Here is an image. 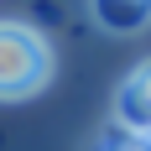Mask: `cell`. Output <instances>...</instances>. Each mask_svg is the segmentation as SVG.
I'll return each instance as SVG.
<instances>
[{
    "label": "cell",
    "mask_w": 151,
    "mask_h": 151,
    "mask_svg": "<svg viewBox=\"0 0 151 151\" xmlns=\"http://www.w3.org/2000/svg\"><path fill=\"white\" fill-rule=\"evenodd\" d=\"M141 146H146V151H151V130H146V136H141Z\"/></svg>",
    "instance_id": "obj_4"
},
{
    "label": "cell",
    "mask_w": 151,
    "mask_h": 151,
    "mask_svg": "<svg viewBox=\"0 0 151 151\" xmlns=\"http://www.w3.org/2000/svg\"><path fill=\"white\" fill-rule=\"evenodd\" d=\"M52 78V42L26 21H0V99H31Z\"/></svg>",
    "instance_id": "obj_1"
},
{
    "label": "cell",
    "mask_w": 151,
    "mask_h": 151,
    "mask_svg": "<svg viewBox=\"0 0 151 151\" xmlns=\"http://www.w3.org/2000/svg\"><path fill=\"white\" fill-rule=\"evenodd\" d=\"M109 115H115V125H120L125 136H136V141L151 130V58H146V63H136V68L120 78Z\"/></svg>",
    "instance_id": "obj_2"
},
{
    "label": "cell",
    "mask_w": 151,
    "mask_h": 151,
    "mask_svg": "<svg viewBox=\"0 0 151 151\" xmlns=\"http://www.w3.org/2000/svg\"><path fill=\"white\" fill-rule=\"evenodd\" d=\"M136 151H146V146H136Z\"/></svg>",
    "instance_id": "obj_5"
},
{
    "label": "cell",
    "mask_w": 151,
    "mask_h": 151,
    "mask_svg": "<svg viewBox=\"0 0 151 151\" xmlns=\"http://www.w3.org/2000/svg\"><path fill=\"white\" fill-rule=\"evenodd\" d=\"M94 21L115 37H130V31L151 26V0H89Z\"/></svg>",
    "instance_id": "obj_3"
}]
</instances>
